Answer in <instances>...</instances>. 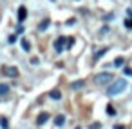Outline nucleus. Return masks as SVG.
Segmentation results:
<instances>
[{
    "label": "nucleus",
    "mask_w": 132,
    "mask_h": 129,
    "mask_svg": "<svg viewBox=\"0 0 132 129\" xmlns=\"http://www.w3.org/2000/svg\"><path fill=\"white\" fill-rule=\"evenodd\" d=\"M125 87H127V80L119 78V80H116L112 85H109V87H107V95H109V96H116V95L123 93V91H125Z\"/></svg>",
    "instance_id": "nucleus-1"
},
{
    "label": "nucleus",
    "mask_w": 132,
    "mask_h": 129,
    "mask_svg": "<svg viewBox=\"0 0 132 129\" xmlns=\"http://www.w3.org/2000/svg\"><path fill=\"white\" fill-rule=\"evenodd\" d=\"M94 82L96 85H109L112 82V73H98L94 76Z\"/></svg>",
    "instance_id": "nucleus-2"
},
{
    "label": "nucleus",
    "mask_w": 132,
    "mask_h": 129,
    "mask_svg": "<svg viewBox=\"0 0 132 129\" xmlns=\"http://www.w3.org/2000/svg\"><path fill=\"white\" fill-rule=\"evenodd\" d=\"M54 49H56V53H62V51L65 49V37L56 38V42H54Z\"/></svg>",
    "instance_id": "nucleus-3"
},
{
    "label": "nucleus",
    "mask_w": 132,
    "mask_h": 129,
    "mask_svg": "<svg viewBox=\"0 0 132 129\" xmlns=\"http://www.w3.org/2000/svg\"><path fill=\"white\" fill-rule=\"evenodd\" d=\"M16 18H18V22H24V20L27 18V9H26V6H20V8H18V15H16Z\"/></svg>",
    "instance_id": "nucleus-4"
},
{
    "label": "nucleus",
    "mask_w": 132,
    "mask_h": 129,
    "mask_svg": "<svg viewBox=\"0 0 132 129\" xmlns=\"http://www.w3.org/2000/svg\"><path fill=\"white\" fill-rule=\"evenodd\" d=\"M4 75H7V76H18V67H15V66H11V67H4Z\"/></svg>",
    "instance_id": "nucleus-5"
},
{
    "label": "nucleus",
    "mask_w": 132,
    "mask_h": 129,
    "mask_svg": "<svg viewBox=\"0 0 132 129\" xmlns=\"http://www.w3.org/2000/svg\"><path fill=\"white\" fill-rule=\"evenodd\" d=\"M47 120H49V113H40L36 116V125H44Z\"/></svg>",
    "instance_id": "nucleus-6"
},
{
    "label": "nucleus",
    "mask_w": 132,
    "mask_h": 129,
    "mask_svg": "<svg viewBox=\"0 0 132 129\" xmlns=\"http://www.w3.org/2000/svg\"><path fill=\"white\" fill-rule=\"evenodd\" d=\"M49 98H53V100H62V91H60V89H51V91H49Z\"/></svg>",
    "instance_id": "nucleus-7"
},
{
    "label": "nucleus",
    "mask_w": 132,
    "mask_h": 129,
    "mask_svg": "<svg viewBox=\"0 0 132 129\" xmlns=\"http://www.w3.org/2000/svg\"><path fill=\"white\" fill-rule=\"evenodd\" d=\"M49 24H51V20H49V18H44V20L38 24V31H45V29L49 27Z\"/></svg>",
    "instance_id": "nucleus-8"
},
{
    "label": "nucleus",
    "mask_w": 132,
    "mask_h": 129,
    "mask_svg": "<svg viewBox=\"0 0 132 129\" xmlns=\"http://www.w3.org/2000/svg\"><path fill=\"white\" fill-rule=\"evenodd\" d=\"M83 85H85V80H76V82H72V84H71V89H74V91H76V89H81Z\"/></svg>",
    "instance_id": "nucleus-9"
},
{
    "label": "nucleus",
    "mask_w": 132,
    "mask_h": 129,
    "mask_svg": "<svg viewBox=\"0 0 132 129\" xmlns=\"http://www.w3.org/2000/svg\"><path fill=\"white\" fill-rule=\"evenodd\" d=\"M63 124H65V116H63V114H58V116L54 118V125H58V127H62Z\"/></svg>",
    "instance_id": "nucleus-10"
},
{
    "label": "nucleus",
    "mask_w": 132,
    "mask_h": 129,
    "mask_svg": "<svg viewBox=\"0 0 132 129\" xmlns=\"http://www.w3.org/2000/svg\"><path fill=\"white\" fill-rule=\"evenodd\" d=\"M107 51H109V47H103V49L96 51V53H94V60H100V58H101V56H103V55H105Z\"/></svg>",
    "instance_id": "nucleus-11"
},
{
    "label": "nucleus",
    "mask_w": 132,
    "mask_h": 129,
    "mask_svg": "<svg viewBox=\"0 0 132 129\" xmlns=\"http://www.w3.org/2000/svg\"><path fill=\"white\" fill-rule=\"evenodd\" d=\"M9 93V85L7 84H0V96H6Z\"/></svg>",
    "instance_id": "nucleus-12"
},
{
    "label": "nucleus",
    "mask_w": 132,
    "mask_h": 129,
    "mask_svg": "<svg viewBox=\"0 0 132 129\" xmlns=\"http://www.w3.org/2000/svg\"><path fill=\"white\" fill-rule=\"evenodd\" d=\"M20 46H22V49H24V51H29V49H31V44H29V40H26V38H22V40H20Z\"/></svg>",
    "instance_id": "nucleus-13"
},
{
    "label": "nucleus",
    "mask_w": 132,
    "mask_h": 129,
    "mask_svg": "<svg viewBox=\"0 0 132 129\" xmlns=\"http://www.w3.org/2000/svg\"><path fill=\"white\" fill-rule=\"evenodd\" d=\"M74 46V37H69V38H65V49H71Z\"/></svg>",
    "instance_id": "nucleus-14"
},
{
    "label": "nucleus",
    "mask_w": 132,
    "mask_h": 129,
    "mask_svg": "<svg viewBox=\"0 0 132 129\" xmlns=\"http://www.w3.org/2000/svg\"><path fill=\"white\" fill-rule=\"evenodd\" d=\"M123 64H125V58H123V56H119V58L114 60V66H116V67H119V66H123Z\"/></svg>",
    "instance_id": "nucleus-15"
},
{
    "label": "nucleus",
    "mask_w": 132,
    "mask_h": 129,
    "mask_svg": "<svg viewBox=\"0 0 132 129\" xmlns=\"http://www.w3.org/2000/svg\"><path fill=\"white\" fill-rule=\"evenodd\" d=\"M107 113H109V116H116V109H114L110 104L107 105Z\"/></svg>",
    "instance_id": "nucleus-16"
},
{
    "label": "nucleus",
    "mask_w": 132,
    "mask_h": 129,
    "mask_svg": "<svg viewBox=\"0 0 132 129\" xmlns=\"http://www.w3.org/2000/svg\"><path fill=\"white\" fill-rule=\"evenodd\" d=\"M7 42H9V44H15V42H16V35H9Z\"/></svg>",
    "instance_id": "nucleus-17"
},
{
    "label": "nucleus",
    "mask_w": 132,
    "mask_h": 129,
    "mask_svg": "<svg viewBox=\"0 0 132 129\" xmlns=\"http://www.w3.org/2000/svg\"><path fill=\"white\" fill-rule=\"evenodd\" d=\"M125 26H127V29H132V18H127L125 20Z\"/></svg>",
    "instance_id": "nucleus-18"
},
{
    "label": "nucleus",
    "mask_w": 132,
    "mask_h": 129,
    "mask_svg": "<svg viewBox=\"0 0 132 129\" xmlns=\"http://www.w3.org/2000/svg\"><path fill=\"white\" fill-rule=\"evenodd\" d=\"M0 125H2L4 129H7V120L6 118H0Z\"/></svg>",
    "instance_id": "nucleus-19"
},
{
    "label": "nucleus",
    "mask_w": 132,
    "mask_h": 129,
    "mask_svg": "<svg viewBox=\"0 0 132 129\" xmlns=\"http://www.w3.org/2000/svg\"><path fill=\"white\" fill-rule=\"evenodd\" d=\"M100 127H101V124H100V122H94V124L90 125V129H100Z\"/></svg>",
    "instance_id": "nucleus-20"
},
{
    "label": "nucleus",
    "mask_w": 132,
    "mask_h": 129,
    "mask_svg": "<svg viewBox=\"0 0 132 129\" xmlns=\"http://www.w3.org/2000/svg\"><path fill=\"white\" fill-rule=\"evenodd\" d=\"M123 71H125V75H128V76H132V69H130V67H125Z\"/></svg>",
    "instance_id": "nucleus-21"
},
{
    "label": "nucleus",
    "mask_w": 132,
    "mask_h": 129,
    "mask_svg": "<svg viewBox=\"0 0 132 129\" xmlns=\"http://www.w3.org/2000/svg\"><path fill=\"white\" fill-rule=\"evenodd\" d=\"M22 33H24V27L18 26V27H16V35H22Z\"/></svg>",
    "instance_id": "nucleus-22"
},
{
    "label": "nucleus",
    "mask_w": 132,
    "mask_h": 129,
    "mask_svg": "<svg viewBox=\"0 0 132 129\" xmlns=\"http://www.w3.org/2000/svg\"><path fill=\"white\" fill-rule=\"evenodd\" d=\"M114 129H127V127H125V125H119V124H116V125H114Z\"/></svg>",
    "instance_id": "nucleus-23"
},
{
    "label": "nucleus",
    "mask_w": 132,
    "mask_h": 129,
    "mask_svg": "<svg viewBox=\"0 0 132 129\" xmlns=\"http://www.w3.org/2000/svg\"><path fill=\"white\" fill-rule=\"evenodd\" d=\"M127 15H128V18H132V8H130V9H127Z\"/></svg>",
    "instance_id": "nucleus-24"
},
{
    "label": "nucleus",
    "mask_w": 132,
    "mask_h": 129,
    "mask_svg": "<svg viewBox=\"0 0 132 129\" xmlns=\"http://www.w3.org/2000/svg\"><path fill=\"white\" fill-rule=\"evenodd\" d=\"M51 2H54V0H51Z\"/></svg>",
    "instance_id": "nucleus-25"
}]
</instances>
